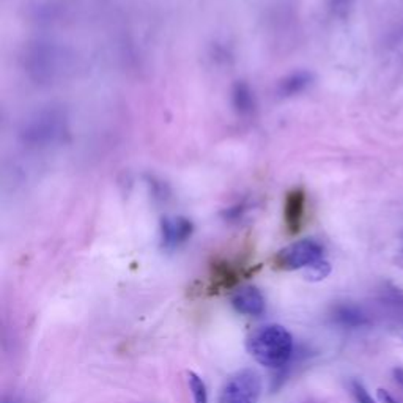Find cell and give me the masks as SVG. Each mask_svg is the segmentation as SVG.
Segmentation results:
<instances>
[{"instance_id": "6da1fadb", "label": "cell", "mask_w": 403, "mask_h": 403, "mask_svg": "<svg viewBox=\"0 0 403 403\" xmlns=\"http://www.w3.org/2000/svg\"><path fill=\"white\" fill-rule=\"evenodd\" d=\"M72 123L63 107L47 106L32 112L19 128V140L27 149L47 150L65 144L69 138Z\"/></svg>"}, {"instance_id": "7a4b0ae2", "label": "cell", "mask_w": 403, "mask_h": 403, "mask_svg": "<svg viewBox=\"0 0 403 403\" xmlns=\"http://www.w3.org/2000/svg\"><path fill=\"white\" fill-rule=\"evenodd\" d=\"M72 54L52 41H34L24 47L21 67L32 83L49 85L63 79L72 69Z\"/></svg>"}, {"instance_id": "3957f363", "label": "cell", "mask_w": 403, "mask_h": 403, "mask_svg": "<svg viewBox=\"0 0 403 403\" xmlns=\"http://www.w3.org/2000/svg\"><path fill=\"white\" fill-rule=\"evenodd\" d=\"M250 356L260 366L281 369L290 361L293 355V337L282 325H265L252 331L246 340Z\"/></svg>"}, {"instance_id": "277c9868", "label": "cell", "mask_w": 403, "mask_h": 403, "mask_svg": "<svg viewBox=\"0 0 403 403\" xmlns=\"http://www.w3.org/2000/svg\"><path fill=\"white\" fill-rule=\"evenodd\" d=\"M323 246L315 239H299L276 254L274 266L282 271L306 270L323 259Z\"/></svg>"}, {"instance_id": "5b68a950", "label": "cell", "mask_w": 403, "mask_h": 403, "mask_svg": "<svg viewBox=\"0 0 403 403\" xmlns=\"http://www.w3.org/2000/svg\"><path fill=\"white\" fill-rule=\"evenodd\" d=\"M260 394V375L250 369H244L227 380L221 391L219 403H257Z\"/></svg>"}, {"instance_id": "8992f818", "label": "cell", "mask_w": 403, "mask_h": 403, "mask_svg": "<svg viewBox=\"0 0 403 403\" xmlns=\"http://www.w3.org/2000/svg\"><path fill=\"white\" fill-rule=\"evenodd\" d=\"M161 246L166 250H175L190 238L194 226L184 216H166L161 221Z\"/></svg>"}, {"instance_id": "52a82bcc", "label": "cell", "mask_w": 403, "mask_h": 403, "mask_svg": "<svg viewBox=\"0 0 403 403\" xmlns=\"http://www.w3.org/2000/svg\"><path fill=\"white\" fill-rule=\"evenodd\" d=\"M306 193L301 188L292 189L285 197L284 205V221L288 233L295 235L304 224V216H306Z\"/></svg>"}, {"instance_id": "ba28073f", "label": "cell", "mask_w": 403, "mask_h": 403, "mask_svg": "<svg viewBox=\"0 0 403 403\" xmlns=\"http://www.w3.org/2000/svg\"><path fill=\"white\" fill-rule=\"evenodd\" d=\"M232 306L235 307L238 314L243 315H255L263 314L265 310V296L254 285H244L232 295Z\"/></svg>"}, {"instance_id": "9c48e42d", "label": "cell", "mask_w": 403, "mask_h": 403, "mask_svg": "<svg viewBox=\"0 0 403 403\" xmlns=\"http://www.w3.org/2000/svg\"><path fill=\"white\" fill-rule=\"evenodd\" d=\"M314 84V74L306 69L287 74L284 79L277 84V94L282 98H293L304 94L309 90V87Z\"/></svg>"}, {"instance_id": "30bf717a", "label": "cell", "mask_w": 403, "mask_h": 403, "mask_svg": "<svg viewBox=\"0 0 403 403\" xmlns=\"http://www.w3.org/2000/svg\"><path fill=\"white\" fill-rule=\"evenodd\" d=\"M232 105L239 117H250L255 112L257 101L250 85L246 83H238L232 90Z\"/></svg>"}, {"instance_id": "8fae6325", "label": "cell", "mask_w": 403, "mask_h": 403, "mask_svg": "<svg viewBox=\"0 0 403 403\" xmlns=\"http://www.w3.org/2000/svg\"><path fill=\"white\" fill-rule=\"evenodd\" d=\"M332 320L344 328H361L367 325L366 314L355 304H339L332 310Z\"/></svg>"}, {"instance_id": "7c38bea8", "label": "cell", "mask_w": 403, "mask_h": 403, "mask_svg": "<svg viewBox=\"0 0 403 403\" xmlns=\"http://www.w3.org/2000/svg\"><path fill=\"white\" fill-rule=\"evenodd\" d=\"M238 271L233 270L228 263H222V265H216L215 266V273H213V282L217 288H227L232 287L233 284L238 282Z\"/></svg>"}, {"instance_id": "4fadbf2b", "label": "cell", "mask_w": 403, "mask_h": 403, "mask_svg": "<svg viewBox=\"0 0 403 403\" xmlns=\"http://www.w3.org/2000/svg\"><path fill=\"white\" fill-rule=\"evenodd\" d=\"M188 384L190 389V394H193L194 403H208V391H206V386L197 373L188 372Z\"/></svg>"}, {"instance_id": "5bb4252c", "label": "cell", "mask_w": 403, "mask_h": 403, "mask_svg": "<svg viewBox=\"0 0 403 403\" xmlns=\"http://www.w3.org/2000/svg\"><path fill=\"white\" fill-rule=\"evenodd\" d=\"M329 273H331V265L329 261H326L325 259L318 260L317 263L310 265L309 268L304 270V276H306V279L310 282L323 281L329 276Z\"/></svg>"}, {"instance_id": "9a60e30c", "label": "cell", "mask_w": 403, "mask_h": 403, "mask_svg": "<svg viewBox=\"0 0 403 403\" xmlns=\"http://www.w3.org/2000/svg\"><path fill=\"white\" fill-rule=\"evenodd\" d=\"M353 3V0H326L328 10L336 16H345Z\"/></svg>"}, {"instance_id": "2e32d148", "label": "cell", "mask_w": 403, "mask_h": 403, "mask_svg": "<svg viewBox=\"0 0 403 403\" xmlns=\"http://www.w3.org/2000/svg\"><path fill=\"white\" fill-rule=\"evenodd\" d=\"M351 389H353V394H355V399L358 403H377L372 399V397H370L367 389L364 388V386L359 383V381H353Z\"/></svg>"}, {"instance_id": "e0dca14e", "label": "cell", "mask_w": 403, "mask_h": 403, "mask_svg": "<svg viewBox=\"0 0 403 403\" xmlns=\"http://www.w3.org/2000/svg\"><path fill=\"white\" fill-rule=\"evenodd\" d=\"M378 399L381 403H399L394 397H392L388 391L384 389H378Z\"/></svg>"}, {"instance_id": "ac0fdd59", "label": "cell", "mask_w": 403, "mask_h": 403, "mask_svg": "<svg viewBox=\"0 0 403 403\" xmlns=\"http://www.w3.org/2000/svg\"><path fill=\"white\" fill-rule=\"evenodd\" d=\"M394 378H395L397 383H399L403 388V369L402 367L394 369Z\"/></svg>"}]
</instances>
